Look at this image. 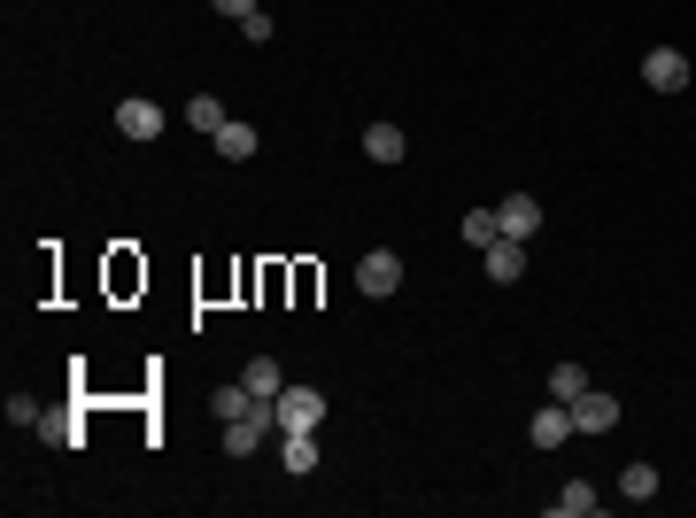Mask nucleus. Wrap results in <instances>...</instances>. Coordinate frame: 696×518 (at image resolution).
Here are the masks:
<instances>
[{
    "mask_svg": "<svg viewBox=\"0 0 696 518\" xmlns=\"http://www.w3.org/2000/svg\"><path fill=\"white\" fill-rule=\"evenodd\" d=\"M364 156H371V163H402V156H410L402 124H364Z\"/></svg>",
    "mask_w": 696,
    "mask_h": 518,
    "instance_id": "f8f14e48",
    "label": "nucleus"
},
{
    "mask_svg": "<svg viewBox=\"0 0 696 518\" xmlns=\"http://www.w3.org/2000/svg\"><path fill=\"white\" fill-rule=\"evenodd\" d=\"M240 31H248V47H271V16L256 8V16H240Z\"/></svg>",
    "mask_w": 696,
    "mask_h": 518,
    "instance_id": "412c9836",
    "label": "nucleus"
},
{
    "mask_svg": "<svg viewBox=\"0 0 696 518\" xmlns=\"http://www.w3.org/2000/svg\"><path fill=\"white\" fill-rule=\"evenodd\" d=\"M39 434H47L54 449H78V418H70V410H39Z\"/></svg>",
    "mask_w": 696,
    "mask_h": 518,
    "instance_id": "aec40b11",
    "label": "nucleus"
},
{
    "mask_svg": "<svg viewBox=\"0 0 696 518\" xmlns=\"http://www.w3.org/2000/svg\"><path fill=\"white\" fill-rule=\"evenodd\" d=\"M186 124H193L201 140H217V132H225L232 117H225V101H217V93H193V101H186Z\"/></svg>",
    "mask_w": 696,
    "mask_h": 518,
    "instance_id": "ddd939ff",
    "label": "nucleus"
},
{
    "mask_svg": "<svg viewBox=\"0 0 696 518\" xmlns=\"http://www.w3.org/2000/svg\"><path fill=\"white\" fill-rule=\"evenodd\" d=\"M117 132H125V140H156V132H163V109H156L148 93L117 101Z\"/></svg>",
    "mask_w": 696,
    "mask_h": 518,
    "instance_id": "39448f33",
    "label": "nucleus"
},
{
    "mask_svg": "<svg viewBox=\"0 0 696 518\" xmlns=\"http://www.w3.org/2000/svg\"><path fill=\"white\" fill-rule=\"evenodd\" d=\"M264 434H279V418H271V410L232 418V426H225V457H256V449H264Z\"/></svg>",
    "mask_w": 696,
    "mask_h": 518,
    "instance_id": "0eeeda50",
    "label": "nucleus"
},
{
    "mask_svg": "<svg viewBox=\"0 0 696 518\" xmlns=\"http://www.w3.org/2000/svg\"><path fill=\"white\" fill-rule=\"evenodd\" d=\"M457 232H465V248H496V240H504L496 209H465V225H457Z\"/></svg>",
    "mask_w": 696,
    "mask_h": 518,
    "instance_id": "dca6fc26",
    "label": "nucleus"
},
{
    "mask_svg": "<svg viewBox=\"0 0 696 518\" xmlns=\"http://www.w3.org/2000/svg\"><path fill=\"white\" fill-rule=\"evenodd\" d=\"M488 279H496V287H519L526 279V240H496V248H488Z\"/></svg>",
    "mask_w": 696,
    "mask_h": 518,
    "instance_id": "9d476101",
    "label": "nucleus"
},
{
    "mask_svg": "<svg viewBox=\"0 0 696 518\" xmlns=\"http://www.w3.org/2000/svg\"><path fill=\"white\" fill-rule=\"evenodd\" d=\"M526 441H534V449L573 441V410H565V402H541V410H534V426H526Z\"/></svg>",
    "mask_w": 696,
    "mask_h": 518,
    "instance_id": "1a4fd4ad",
    "label": "nucleus"
},
{
    "mask_svg": "<svg viewBox=\"0 0 696 518\" xmlns=\"http://www.w3.org/2000/svg\"><path fill=\"white\" fill-rule=\"evenodd\" d=\"M271 418H279V434H318L326 426V395L318 387H279V402H271Z\"/></svg>",
    "mask_w": 696,
    "mask_h": 518,
    "instance_id": "f257e3e1",
    "label": "nucleus"
},
{
    "mask_svg": "<svg viewBox=\"0 0 696 518\" xmlns=\"http://www.w3.org/2000/svg\"><path fill=\"white\" fill-rule=\"evenodd\" d=\"M240 379H248V387H256V395H264V402H279V387H287V371H279V363H271V356H256V363H248V371H240Z\"/></svg>",
    "mask_w": 696,
    "mask_h": 518,
    "instance_id": "6ab92c4d",
    "label": "nucleus"
},
{
    "mask_svg": "<svg viewBox=\"0 0 696 518\" xmlns=\"http://www.w3.org/2000/svg\"><path fill=\"white\" fill-rule=\"evenodd\" d=\"M279 465L287 472H318V434H287L279 441Z\"/></svg>",
    "mask_w": 696,
    "mask_h": 518,
    "instance_id": "f3484780",
    "label": "nucleus"
},
{
    "mask_svg": "<svg viewBox=\"0 0 696 518\" xmlns=\"http://www.w3.org/2000/svg\"><path fill=\"white\" fill-rule=\"evenodd\" d=\"M588 387H596V379H588L580 363H557V371H549V402H565V410H573V402H580Z\"/></svg>",
    "mask_w": 696,
    "mask_h": 518,
    "instance_id": "4468645a",
    "label": "nucleus"
},
{
    "mask_svg": "<svg viewBox=\"0 0 696 518\" xmlns=\"http://www.w3.org/2000/svg\"><path fill=\"white\" fill-rule=\"evenodd\" d=\"M209 410H217V418L232 426V418H256V410H271V402H264V395H256L248 379H232V387H217V395H209Z\"/></svg>",
    "mask_w": 696,
    "mask_h": 518,
    "instance_id": "6e6552de",
    "label": "nucleus"
},
{
    "mask_svg": "<svg viewBox=\"0 0 696 518\" xmlns=\"http://www.w3.org/2000/svg\"><path fill=\"white\" fill-rule=\"evenodd\" d=\"M596 504H604V496L573 480V488H557V496H549V518H588V511H596Z\"/></svg>",
    "mask_w": 696,
    "mask_h": 518,
    "instance_id": "2eb2a0df",
    "label": "nucleus"
},
{
    "mask_svg": "<svg viewBox=\"0 0 696 518\" xmlns=\"http://www.w3.org/2000/svg\"><path fill=\"white\" fill-rule=\"evenodd\" d=\"M619 426V402L604 395V387H588L580 402H573V434H612Z\"/></svg>",
    "mask_w": 696,
    "mask_h": 518,
    "instance_id": "423d86ee",
    "label": "nucleus"
},
{
    "mask_svg": "<svg viewBox=\"0 0 696 518\" xmlns=\"http://www.w3.org/2000/svg\"><path fill=\"white\" fill-rule=\"evenodd\" d=\"M209 148H217L225 163H256V148H264V140H256V124H240V117H232V124L209 140Z\"/></svg>",
    "mask_w": 696,
    "mask_h": 518,
    "instance_id": "9b49d317",
    "label": "nucleus"
},
{
    "mask_svg": "<svg viewBox=\"0 0 696 518\" xmlns=\"http://www.w3.org/2000/svg\"><path fill=\"white\" fill-rule=\"evenodd\" d=\"M658 496V465H627L619 472V504H650Z\"/></svg>",
    "mask_w": 696,
    "mask_h": 518,
    "instance_id": "a211bd4d",
    "label": "nucleus"
},
{
    "mask_svg": "<svg viewBox=\"0 0 696 518\" xmlns=\"http://www.w3.org/2000/svg\"><path fill=\"white\" fill-rule=\"evenodd\" d=\"M209 8H217V16H232V23H240V16H256V0H209Z\"/></svg>",
    "mask_w": 696,
    "mask_h": 518,
    "instance_id": "4be33fe9",
    "label": "nucleus"
},
{
    "mask_svg": "<svg viewBox=\"0 0 696 518\" xmlns=\"http://www.w3.org/2000/svg\"><path fill=\"white\" fill-rule=\"evenodd\" d=\"M643 78H650V93H682L689 86V54L682 47H650L643 54Z\"/></svg>",
    "mask_w": 696,
    "mask_h": 518,
    "instance_id": "7ed1b4c3",
    "label": "nucleus"
},
{
    "mask_svg": "<svg viewBox=\"0 0 696 518\" xmlns=\"http://www.w3.org/2000/svg\"><path fill=\"white\" fill-rule=\"evenodd\" d=\"M496 225H504V240H534L541 232V201L534 193H504L496 201Z\"/></svg>",
    "mask_w": 696,
    "mask_h": 518,
    "instance_id": "20e7f679",
    "label": "nucleus"
},
{
    "mask_svg": "<svg viewBox=\"0 0 696 518\" xmlns=\"http://www.w3.org/2000/svg\"><path fill=\"white\" fill-rule=\"evenodd\" d=\"M356 287H364L371 302H379V295H395V287H402V256H395V248H371V256H356Z\"/></svg>",
    "mask_w": 696,
    "mask_h": 518,
    "instance_id": "f03ea898",
    "label": "nucleus"
}]
</instances>
